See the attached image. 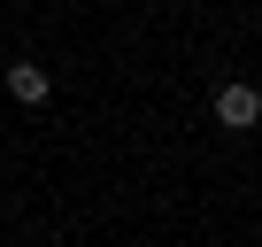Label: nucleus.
Segmentation results:
<instances>
[{"label": "nucleus", "instance_id": "1", "mask_svg": "<svg viewBox=\"0 0 262 247\" xmlns=\"http://www.w3.org/2000/svg\"><path fill=\"white\" fill-rule=\"evenodd\" d=\"M216 123L224 132H254L262 123V93L254 85H216Z\"/></svg>", "mask_w": 262, "mask_h": 247}, {"label": "nucleus", "instance_id": "2", "mask_svg": "<svg viewBox=\"0 0 262 247\" xmlns=\"http://www.w3.org/2000/svg\"><path fill=\"white\" fill-rule=\"evenodd\" d=\"M8 93H16V100H24V108H39V100H47V93H54V77H47V70H39V62H8Z\"/></svg>", "mask_w": 262, "mask_h": 247}]
</instances>
